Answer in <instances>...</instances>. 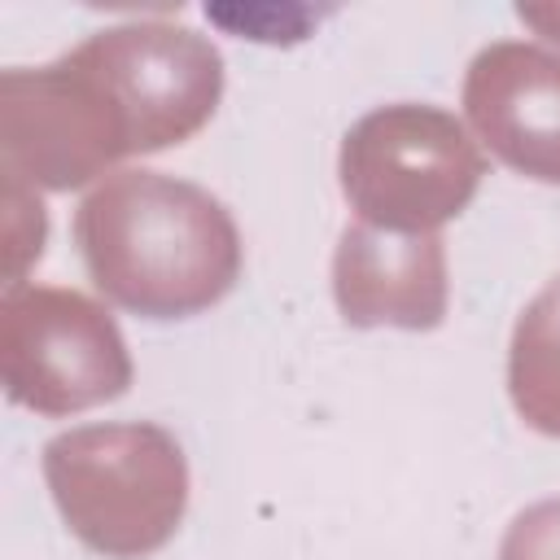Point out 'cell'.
I'll list each match as a JSON object with an SVG mask.
<instances>
[{"mask_svg":"<svg viewBox=\"0 0 560 560\" xmlns=\"http://www.w3.org/2000/svg\"><path fill=\"white\" fill-rule=\"evenodd\" d=\"M92 284L144 319H188L219 306L245 262L232 210L166 171H118L74 210Z\"/></svg>","mask_w":560,"mask_h":560,"instance_id":"1","label":"cell"},{"mask_svg":"<svg viewBox=\"0 0 560 560\" xmlns=\"http://www.w3.org/2000/svg\"><path fill=\"white\" fill-rule=\"evenodd\" d=\"M464 114L503 166L560 184V52L525 39L486 44L464 74Z\"/></svg>","mask_w":560,"mask_h":560,"instance_id":"7","label":"cell"},{"mask_svg":"<svg viewBox=\"0 0 560 560\" xmlns=\"http://www.w3.org/2000/svg\"><path fill=\"white\" fill-rule=\"evenodd\" d=\"M88 61L105 79L131 153H162L171 144L192 140L219 109L223 96V57L210 35L144 18L92 31L83 44Z\"/></svg>","mask_w":560,"mask_h":560,"instance_id":"6","label":"cell"},{"mask_svg":"<svg viewBox=\"0 0 560 560\" xmlns=\"http://www.w3.org/2000/svg\"><path fill=\"white\" fill-rule=\"evenodd\" d=\"M0 153L9 179L48 192L83 188L131 158L127 122L79 44L48 66L0 74Z\"/></svg>","mask_w":560,"mask_h":560,"instance_id":"5","label":"cell"},{"mask_svg":"<svg viewBox=\"0 0 560 560\" xmlns=\"http://www.w3.org/2000/svg\"><path fill=\"white\" fill-rule=\"evenodd\" d=\"M499 560H560V499H542L516 512L499 542Z\"/></svg>","mask_w":560,"mask_h":560,"instance_id":"10","label":"cell"},{"mask_svg":"<svg viewBox=\"0 0 560 560\" xmlns=\"http://www.w3.org/2000/svg\"><path fill=\"white\" fill-rule=\"evenodd\" d=\"M332 298L350 328H438L451 306L442 236L350 223L332 254Z\"/></svg>","mask_w":560,"mask_h":560,"instance_id":"8","label":"cell"},{"mask_svg":"<svg viewBox=\"0 0 560 560\" xmlns=\"http://www.w3.org/2000/svg\"><path fill=\"white\" fill-rule=\"evenodd\" d=\"M337 175L359 223L420 236L451 223L477 197L486 158L451 109L394 101L350 122Z\"/></svg>","mask_w":560,"mask_h":560,"instance_id":"3","label":"cell"},{"mask_svg":"<svg viewBox=\"0 0 560 560\" xmlns=\"http://www.w3.org/2000/svg\"><path fill=\"white\" fill-rule=\"evenodd\" d=\"M44 481L70 534L109 556L162 551L188 512V459L153 420L79 424L44 446Z\"/></svg>","mask_w":560,"mask_h":560,"instance_id":"2","label":"cell"},{"mask_svg":"<svg viewBox=\"0 0 560 560\" xmlns=\"http://www.w3.org/2000/svg\"><path fill=\"white\" fill-rule=\"evenodd\" d=\"M508 394L529 429L560 438V276H551L516 315Z\"/></svg>","mask_w":560,"mask_h":560,"instance_id":"9","label":"cell"},{"mask_svg":"<svg viewBox=\"0 0 560 560\" xmlns=\"http://www.w3.org/2000/svg\"><path fill=\"white\" fill-rule=\"evenodd\" d=\"M0 381L18 407L74 416L131 385L118 319L79 289L13 284L0 298Z\"/></svg>","mask_w":560,"mask_h":560,"instance_id":"4","label":"cell"},{"mask_svg":"<svg viewBox=\"0 0 560 560\" xmlns=\"http://www.w3.org/2000/svg\"><path fill=\"white\" fill-rule=\"evenodd\" d=\"M529 26H538L547 39H560V9H521Z\"/></svg>","mask_w":560,"mask_h":560,"instance_id":"11","label":"cell"}]
</instances>
